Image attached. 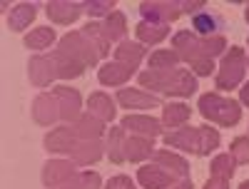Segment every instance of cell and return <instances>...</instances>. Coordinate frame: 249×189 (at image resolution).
Wrapping results in <instances>:
<instances>
[{"instance_id":"obj_1","label":"cell","mask_w":249,"mask_h":189,"mask_svg":"<svg viewBox=\"0 0 249 189\" xmlns=\"http://www.w3.org/2000/svg\"><path fill=\"white\" fill-rule=\"evenodd\" d=\"M172 50L179 55L182 62H190V68L199 60H214L227 52V37H199L192 30H179L172 35Z\"/></svg>"},{"instance_id":"obj_2","label":"cell","mask_w":249,"mask_h":189,"mask_svg":"<svg viewBox=\"0 0 249 189\" xmlns=\"http://www.w3.org/2000/svg\"><path fill=\"white\" fill-rule=\"evenodd\" d=\"M137 82L147 90H155L160 95H170V97H192L197 87V77L192 70H170V72H152L144 70L137 75Z\"/></svg>"},{"instance_id":"obj_3","label":"cell","mask_w":249,"mask_h":189,"mask_svg":"<svg viewBox=\"0 0 249 189\" xmlns=\"http://www.w3.org/2000/svg\"><path fill=\"white\" fill-rule=\"evenodd\" d=\"M164 144L167 147H175V150H182V152H190V155H197V157H210L214 150H219L222 144V137L217 130L207 127H179V130H172L167 135H162Z\"/></svg>"},{"instance_id":"obj_4","label":"cell","mask_w":249,"mask_h":189,"mask_svg":"<svg viewBox=\"0 0 249 189\" xmlns=\"http://www.w3.org/2000/svg\"><path fill=\"white\" fill-rule=\"evenodd\" d=\"M197 110L207 122H214L219 127H234L242 120V104L232 97H222L217 92H207L199 97Z\"/></svg>"},{"instance_id":"obj_5","label":"cell","mask_w":249,"mask_h":189,"mask_svg":"<svg viewBox=\"0 0 249 189\" xmlns=\"http://www.w3.org/2000/svg\"><path fill=\"white\" fill-rule=\"evenodd\" d=\"M247 70H249L247 52L239 45H232L222 55V62L214 75V87L217 90H237L247 77Z\"/></svg>"},{"instance_id":"obj_6","label":"cell","mask_w":249,"mask_h":189,"mask_svg":"<svg viewBox=\"0 0 249 189\" xmlns=\"http://www.w3.org/2000/svg\"><path fill=\"white\" fill-rule=\"evenodd\" d=\"M57 50H62L68 57L77 60L80 65H85V68H95L97 62H100V52L95 50V45L90 43V40L82 35V30H72V33H68L65 37L60 40Z\"/></svg>"},{"instance_id":"obj_7","label":"cell","mask_w":249,"mask_h":189,"mask_svg":"<svg viewBox=\"0 0 249 189\" xmlns=\"http://www.w3.org/2000/svg\"><path fill=\"white\" fill-rule=\"evenodd\" d=\"M140 15L142 20H150V23L170 25L184 13L182 3H177V0H152V3H140Z\"/></svg>"},{"instance_id":"obj_8","label":"cell","mask_w":249,"mask_h":189,"mask_svg":"<svg viewBox=\"0 0 249 189\" xmlns=\"http://www.w3.org/2000/svg\"><path fill=\"white\" fill-rule=\"evenodd\" d=\"M55 100H57V107H60V120L62 122H77V117L82 115V97L75 87H65V85H57L53 90Z\"/></svg>"},{"instance_id":"obj_9","label":"cell","mask_w":249,"mask_h":189,"mask_svg":"<svg viewBox=\"0 0 249 189\" xmlns=\"http://www.w3.org/2000/svg\"><path fill=\"white\" fill-rule=\"evenodd\" d=\"M75 162L72 159H50L43 167V184L48 189H60L62 184H68L77 172H75Z\"/></svg>"},{"instance_id":"obj_10","label":"cell","mask_w":249,"mask_h":189,"mask_svg":"<svg viewBox=\"0 0 249 189\" xmlns=\"http://www.w3.org/2000/svg\"><path fill=\"white\" fill-rule=\"evenodd\" d=\"M120 127L124 132H132L137 137H147V139H155L162 135V120H155L150 115H127V117H122L120 122Z\"/></svg>"},{"instance_id":"obj_11","label":"cell","mask_w":249,"mask_h":189,"mask_svg":"<svg viewBox=\"0 0 249 189\" xmlns=\"http://www.w3.org/2000/svg\"><path fill=\"white\" fill-rule=\"evenodd\" d=\"M28 72H30V82L35 87H48L50 82L57 77V68L50 55H33L28 62Z\"/></svg>"},{"instance_id":"obj_12","label":"cell","mask_w":249,"mask_h":189,"mask_svg":"<svg viewBox=\"0 0 249 189\" xmlns=\"http://www.w3.org/2000/svg\"><path fill=\"white\" fill-rule=\"evenodd\" d=\"M115 100L122 104L124 110H157V107H162V100L157 95L142 92V90H132V87L117 90Z\"/></svg>"},{"instance_id":"obj_13","label":"cell","mask_w":249,"mask_h":189,"mask_svg":"<svg viewBox=\"0 0 249 189\" xmlns=\"http://www.w3.org/2000/svg\"><path fill=\"white\" fill-rule=\"evenodd\" d=\"M85 13V3H70V0H50L45 5V15L57 25H70Z\"/></svg>"},{"instance_id":"obj_14","label":"cell","mask_w":249,"mask_h":189,"mask_svg":"<svg viewBox=\"0 0 249 189\" xmlns=\"http://www.w3.org/2000/svg\"><path fill=\"white\" fill-rule=\"evenodd\" d=\"M33 120L37 124H43V127H50L60 120V107H57V100L50 92H40L35 100H33Z\"/></svg>"},{"instance_id":"obj_15","label":"cell","mask_w":249,"mask_h":189,"mask_svg":"<svg viewBox=\"0 0 249 189\" xmlns=\"http://www.w3.org/2000/svg\"><path fill=\"white\" fill-rule=\"evenodd\" d=\"M132 75H135V68L112 60V62H105V65L100 68L97 80H100V85H105V87H120V90H122V87L130 82Z\"/></svg>"},{"instance_id":"obj_16","label":"cell","mask_w":249,"mask_h":189,"mask_svg":"<svg viewBox=\"0 0 249 189\" xmlns=\"http://www.w3.org/2000/svg\"><path fill=\"white\" fill-rule=\"evenodd\" d=\"M77 135L75 130L70 127V124H65V127H57V130H50L45 135V150L53 152V155H72L75 144H77Z\"/></svg>"},{"instance_id":"obj_17","label":"cell","mask_w":249,"mask_h":189,"mask_svg":"<svg viewBox=\"0 0 249 189\" xmlns=\"http://www.w3.org/2000/svg\"><path fill=\"white\" fill-rule=\"evenodd\" d=\"M152 164L162 167V170H167L177 182L192 179V177H190V164H187V159L179 157V155H175V152H170V150H157V152L152 155Z\"/></svg>"},{"instance_id":"obj_18","label":"cell","mask_w":249,"mask_h":189,"mask_svg":"<svg viewBox=\"0 0 249 189\" xmlns=\"http://www.w3.org/2000/svg\"><path fill=\"white\" fill-rule=\"evenodd\" d=\"M222 30H227V20L214 10H204L192 17V33L199 37H214L222 35Z\"/></svg>"},{"instance_id":"obj_19","label":"cell","mask_w":249,"mask_h":189,"mask_svg":"<svg viewBox=\"0 0 249 189\" xmlns=\"http://www.w3.org/2000/svg\"><path fill=\"white\" fill-rule=\"evenodd\" d=\"M137 182L142 184V189H167L170 184H175V177L157 164H142L137 170Z\"/></svg>"},{"instance_id":"obj_20","label":"cell","mask_w":249,"mask_h":189,"mask_svg":"<svg viewBox=\"0 0 249 189\" xmlns=\"http://www.w3.org/2000/svg\"><path fill=\"white\" fill-rule=\"evenodd\" d=\"M107 147L102 144V139H80L75 144V150H72V162L77 167H88V164H95L102 159V155H105Z\"/></svg>"},{"instance_id":"obj_21","label":"cell","mask_w":249,"mask_h":189,"mask_svg":"<svg viewBox=\"0 0 249 189\" xmlns=\"http://www.w3.org/2000/svg\"><path fill=\"white\" fill-rule=\"evenodd\" d=\"M105 124L107 122H102L100 117H95L92 112H82L77 117V122H72L70 127L75 130L77 139H102V135H105Z\"/></svg>"},{"instance_id":"obj_22","label":"cell","mask_w":249,"mask_h":189,"mask_svg":"<svg viewBox=\"0 0 249 189\" xmlns=\"http://www.w3.org/2000/svg\"><path fill=\"white\" fill-rule=\"evenodd\" d=\"M167 35H170V25L150 23V20H140V23L135 25V37H137V43H142L144 48L160 45Z\"/></svg>"},{"instance_id":"obj_23","label":"cell","mask_w":249,"mask_h":189,"mask_svg":"<svg viewBox=\"0 0 249 189\" xmlns=\"http://www.w3.org/2000/svg\"><path fill=\"white\" fill-rule=\"evenodd\" d=\"M112 57L117 62H124V65L130 68H140V62L147 57V48H144L142 43H137V40H124V43H120L115 50H112Z\"/></svg>"},{"instance_id":"obj_24","label":"cell","mask_w":249,"mask_h":189,"mask_svg":"<svg viewBox=\"0 0 249 189\" xmlns=\"http://www.w3.org/2000/svg\"><path fill=\"white\" fill-rule=\"evenodd\" d=\"M152 155H155L152 139L137 137V135H130L127 139H124V159H130V162H144V159H152Z\"/></svg>"},{"instance_id":"obj_25","label":"cell","mask_w":249,"mask_h":189,"mask_svg":"<svg viewBox=\"0 0 249 189\" xmlns=\"http://www.w3.org/2000/svg\"><path fill=\"white\" fill-rule=\"evenodd\" d=\"M88 112H92L95 117H100L102 122H112L117 117L115 110V100L107 92H92L88 97Z\"/></svg>"},{"instance_id":"obj_26","label":"cell","mask_w":249,"mask_h":189,"mask_svg":"<svg viewBox=\"0 0 249 189\" xmlns=\"http://www.w3.org/2000/svg\"><path fill=\"white\" fill-rule=\"evenodd\" d=\"M35 15H37V5H35V3H20V5H15V8L10 10V15H8V28H10L13 33H23V30L30 28V23L35 20Z\"/></svg>"},{"instance_id":"obj_27","label":"cell","mask_w":249,"mask_h":189,"mask_svg":"<svg viewBox=\"0 0 249 189\" xmlns=\"http://www.w3.org/2000/svg\"><path fill=\"white\" fill-rule=\"evenodd\" d=\"M192 117V110L187 107V104L182 102H170L162 107V124L170 130H177V127H184L187 122H190Z\"/></svg>"},{"instance_id":"obj_28","label":"cell","mask_w":249,"mask_h":189,"mask_svg":"<svg viewBox=\"0 0 249 189\" xmlns=\"http://www.w3.org/2000/svg\"><path fill=\"white\" fill-rule=\"evenodd\" d=\"M50 57H53L55 68H57V77H60V80H75V77H82V72L88 70L85 65H80L77 60L68 57V55L62 52V50H55V52H50Z\"/></svg>"},{"instance_id":"obj_29","label":"cell","mask_w":249,"mask_h":189,"mask_svg":"<svg viewBox=\"0 0 249 189\" xmlns=\"http://www.w3.org/2000/svg\"><path fill=\"white\" fill-rule=\"evenodd\" d=\"M102 30H105L107 43H124V40H127V20H124V15L120 10H115L105 17Z\"/></svg>"},{"instance_id":"obj_30","label":"cell","mask_w":249,"mask_h":189,"mask_svg":"<svg viewBox=\"0 0 249 189\" xmlns=\"http://www.w3.org/2000/svg\"><path fill=\"white\" fill-rule=\"evenodd\" d=\"M179 55L175 50H155L147 60V70L152 72H170V70H177L179 68Z\"/></svg>"},{"instance_id":"obj_31","label":"cell","mask_w":249,"mask_h":189,"mask_svg":"<svg viewBox=\"0 0 249 189\" xmlns=\"http://www.w3.org/2000/svg\"><path fill=\"white\" fill-rule=\"evenodd\" d=\"M55 40H57L55 30L48 28V25H43V28H35V30H30L25 35V48L28 50H48Z\"/></svg>"},{"instance_id":"obj_32","label":"cell","mask_w":249,"mask_h":189,"mask_svg":"<svg viewBox=\"0 0 249 189\" xmlns=\"http://www.w3.org/2000/svg\"><path fill=\"white\" fill-rule=\"evenodd\" d=\"M124 139H127V135H124L122 127H110L107 132V155H110V162L115 164H122V162H127L124 159Z\"/></svg>"},{"instance_id":"obj_33","label":"cell","mask_w":249,"mask_h":189,"mask_svg":"<svg viewBox=\"0 0 249 189\" xmlns=\"http://www.w3.org/2000/svg\"><path fill=\"white\" fill-rule=\"evenodd\" d=\"M82 35H85L90 43L95 45V50L100 52V57H107L110 55V43L105 37V30H102V23H88L82 28Z\"/></svg>"},{"instance_id":"obj_34","label":"cell","mask_w":249,"mask_h":189,"mask_svg":"<svg viewBox=\"0 0 249 189\" xmlns=\"http://www.w3.org/2000/svg\"><path fill=\"white\" fill-rule=\"evenodd\" d=\"M60 189H102V179H100L97 172L85 170V172H77L68 184H62Z\"/></svg>"},{"instance_id":"obj_35","label":"cell","mask_w":249,"mask_h":189,"mask_svg":"<svg viewBox=\"0 0 249 189\" xmlns=\"http://www.w3.org/2000/svg\"><path fill=\"white\" fill-rule=\"evenodd\" d=\"M234 157L230 152H224V155H217L210 164V170H212V177H222V179H232L234 177Z\"/></svg>"},{"instance_id":"obj_36","label":"cell","mask_w":249,"mask_h":189,"mask_svg":"<svg viewBox=\"0 0 249 189\" xmlns=\"http://www.w3.org/2000/svg\"><path fill=\"white\" fill-rule=\"evenodd\" d=\"M115 0H85V13L92 17H107L110 13H115Z\"/></svg>"},{"instance_id":"obj_37","label":"cell","mask_w":249,"mask_h":189,"mask_svg":"<svg viewBox=\"0 0 249 189\" xmlns=\"http://www.w3.org/2000/svg\"><path fill=\"white\" fill-rule=\"evenodd\" d=\"M230 155L234 157L237 164H249V137H237L230 144Z\"/></svg>"},{"instance_id":"obj_38","label":"cell","mask_w":249,"mask_h":189,"mask_svg":"<svg viewBox=\"0 0 249 189\" xmlns=\"http://www.w3.org/2000/svg\"><path fill=\"white\" fill-rule=\"evenodd\" d=\"M105 189H137V187H135V182L127 174H117V177H112L105 184Z\"/></svg>"},{"instance_id":"obj_39","label":"cell","mask_w":249,"mask_h":189,"mask_svg":"<svg viewBox=\"0 0 249 189\" xmlns=\"http://www.w3.org/2000/svg\"><path fill=\"white\" fill-rule=\"evenodd\" d=\"M204 189H230V179H222V177H210L204 182Z\"/></svg>"},{"instance_id":"obj_40","label":"cell","mask_w":249,"mask_h":189,"mask_svg":"<svg viewBox=\"0 0 249 189\" xmlns=\"http://www.w3.org/2000/svg\"><path fill=\"white\" fill-rule=\"evenodd\" d=\"M204 8V3H202V0H192V3H182V13H187V15H197L199 10Z\"/></svg>"},{"instance_id":"obj_41","label":"cell","mask_w":249,"mask_h":189,"mask_svg":"<svg viewBox=\"0 0 249 189\" xmlns=\"http://www.w3.org/2000/svg\"><path fill=\"white\" fill-rule=\"evenodd\" d=\"M239 104H247L249 107V82H244L242 90H239Z\"/></svg>"},{"instance_id":"obj_42","label":"cell","mask_w":249,"mask_h":189,"mask_svg":"<svg viewBox=\"0 0 249 189\" xmlns=\"http://www.w3.org/2000/svg\"><path fill=\"white\" fill-rule=\"evenodd\" d=\"M172 189H192V179H182V182H177Z\"/></svg>"},{"instance_id":"obj_43","label":"cell","mask_w":249,"mask_h":189,"mask_svg":"<svg viewBox=\"0 0 249 189\" xmlns=\"http://www.w3.org/2000/svg\"><path fill=\"white\" fill-rule=\"evenodd\" d=\"M244 20L249 23V3H247V8H244Z\"/></svg>"},{"instance_id":"obj_44","label":"cell","mask_w":249,"mask_h":189,"mask_svg":"<svg viewBox=\"0 0 249 189\" xmlns=\"http://www.w3.org/2000/svg\"><path fill=\"white\" fill-rule=\"evenodd\" d=\"M239 189H249V179H247V182H242V184H239Z\"/></svg>"},{"instance_id":"obj_45","label":"cell","mask_w":249,"mask_h":189,"mask_svg":"<svg viewBox=\"0 0 249 189\" xmlns=\"http://www.w3.org/2000/svg\"><path fill=\"white\" fill-rule=\"evenodd\" d=\"M247 40H249V37H247ZM247 60H249V57H247Z\"/></svg>"}]
</instances>
